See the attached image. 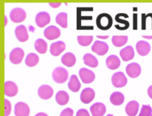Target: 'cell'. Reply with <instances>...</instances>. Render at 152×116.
<instances>
[{
  "label": "cell",
  "mask_w": 152,
  "mask_h": 116,
  "mask_svg": "<svg viewBox=\"0 0 152 116\" xmlns=\"http://www.w3.org/2000/svg\"><path fill=\"white\" fill-rule=\"evenodd\" d=\"M98 38H108V36H106V37H101V36H97Z\"/></svg>",
  "instance_id": "38"
},
{
  "label": "cell",
  "mask_w": 152,
  "mask_h": 116,
  "mask_svg": "<svg viewBox=\"0 0 152 116\" xmlns=\"http://www.w3.org/2000/svg\"><path fill=\"white\" fill-rule=\"evenodd\" d=\"M44 35L48 40H55L60 36V30L55 26H49L44 30Z\"/></svg>",
  "instance_id": "10"
},
{
  "label": "cell",
  "mask_w": 152,
  "mask_h": 116,
  "mask_svg": "<svg viewBox=\"0 0 152 116\" xmlns=\"http://www.w3.org/2000/svg\"><path fill=\"white\" fill-rule=\"evenodd\" d=\"M152 114V108L150 105H143L141 108L140 116H149Z\"/></svg>",
  "instance_id": "32"
},
{
  "label": "cell",
  "mask_w": 152,
  "mask_h": 116,
  "mask_svg": "<svg viewBox=\"0 0 152 116\" xmlns=\"http://www.w3.org/2000/svg\"><path fill=\"white\" fill-rule=\"evenodd\" d=\"M34 48H35L36 51L38 53H41V54H44L48 50V43L43 39L39 38L34 43Z\"/></svg>",
  "instance_id": "27"
},
{
  "label": "cell",
  "mask_w": 152,
  "mask_h": 116,
  "mask_svg": "<svg viewBox=\"0 0 152 116\" xmlns=\"http://www.w3.org/2000/svg\"><path fill=\"white\" fill-rule=\"evenodd\" d=\"M108 48L109 47L106 43L103 41H96L93 45L91 50L99 56H103L108 51Z\"/></svg>",
  "instance_id": "7"
},
{
  "label": "cell",
  "mask_w": 152,
  "mask_h": 116,
  "mask_svg": "<svg viewBox=\"0 0 152 116\" xmlns=\"http://www.w3.org/2000/svg\"><path fill=\"white\" fill-rule=\"evenodd\" d=\"M79 76H80L81 81L85 84H91L95 80V74L92 71L86 68H82L79 71Z\"/></svg>",
  "instance_id": "5"
},
{
  "label": "cell",
  "mask_w": 152,
  "mask_h": 116,
  "mask_svg": "<svg viewBox=\"0 0 152 116\" xmlns=\"http://www.w3.org/2000/svg\"><path fill=\"white\" fill-rule=\"evenodd\" d=\"M106 64L108 69L114 70V69H117L120 66L121 61L117 56L111 55V56H109L106 58Z\"/></svg>",
  "instance_id": "20"
},
{
  "label": "cell",
  "mask_w": 152,
  "mask_h": 116,
  "mask_svg": "<svg viewBox=\"0 0 152 116\" xmlns=\"http://www.w3.org/2000/svg\"><path fill=\"white\" fill-rule=\"evenodd\" d=\"M124 100H125L124 95H123L121 92H113V94L110 95V103L114 105H116V106L122 105V104L124 103Z\"/></svg>",
  "instance_id": "23"
},
{
  "label": "cell",
  "mask_w": 152,
  "mask_h": 116,
  "mask_svg": "<svg viewBox=\"0 0 152 116\" xmlns=\"http://www.w3.org/2000/svg\"><path fill=\"white\" fill-rule=\"evenodd\" d=\"M30 108L26 103H17L15 106V114L17 116H27L30 115Z\"/></svg>",
  "instance_id": "12"
},
{
  "label": "cell",
  "mask_w": 152,
  "mask_h": 116,
  "mask_svg": "<svg viewBox=\"0 0 152 116\" xmlns=\"http://www.w3.org/2000/svg\"><path fill=\"white\" fill-rule=\"evenodd\" d=\"M65 50V44L63 41H57L50 46V53L54 56H58Z\"/></svg>",
  "instance_id": "15"
},
{
  "label": "cell",
  "mask_w": 152,
  "mask_h": 116,
  "mask_svg": "<svg viewBox=\"0 0 152 116\" xmlns=\"http://www.w3.org/2000/svg\"><path fill=\"white\" fill-rule=\"evenodd\" d=\"M80 83L79 82L77 76L72 75L70 79V82H68V88L70 89V90L73 92H77L80 90Z\"/></svg>",
  "instance_id": "24"
},
{
  "label": "cell",
  "mask_w": 152,
  "mask_h": 116,
  "mask_svg": "<svg viewBox=\"0 0 152 116\" xmlns=\"http://www.w3.org/2000/svg\"><path fill=\"white\" fill-rule=\"evenodd\" d=\"M18 92L17 84L12 82H6L4 84V93L7 97H14Z\"/></svg>",
  "instance_id": "19"
},
{
  "label": "cell",
  "mask_w": 152,
  "mask_h": 116,
  "mask_svg": "<svg viewBox=\"0 0 152 116\" xmlns=\"http://www.w3.org/2000/svg\"><path fill=\"white\" fill-rule=\"evenodd\" d=\"M128 41L127 36H117L114 35L112 38V43H113V46L115 47H121L124 46Z\"/></svg>",
  "instance_id": "30"
},
{
  "label": "cell",
  "mask_w": 152,
  "mask_h": 116,
  "mask_svg": "<svg viewBox=\"0 0 152 116\" xmlns=\"http://www.w3.org/2000/svg\"><path fill=\"white\" fill-rule=\"evenodd\" d=\"M35 22L38 27H43L50 22V16L46 12H41L36 15Z\"/></svg>",
  "instance_id": "9"
},
{
  "label": "cell",
  "mask_w": 152,
  "mask_h": 116,
  "mask_svg": "<svg viewBox=\"0 0 152 116\" xmlns=\"http://www.w3.org/2000/svg\"><path fill=\"white\" fill-rule=\"evenodd\" d=\"M15 35H16L18 41H20V42H25L29 38L27 28L24 25H20L16 27V29H15Z\"/></svg>",
  "instance_id": "17"
},
{
  "label": "cell",
  "mask_w": 152,
  "mask_h": 116,
  "mask_svg": "<svg viewBox=\"0 0 152 116\" xmlns=\"http://www.w3.org/2000/svg\"><path fill=\"white\" fill-rule=\"evenodd\" d=\"M136 48L140 56H145L149 53L150 51H151V46L146 41H140L136 43Z\"/></svg>",
  "instance_id": "14"
},
{
  "label": "cell",
  "mask_w": 152,
  "mask_h": 116,
  "mask_svg": "<svg viewBox=\"0 0 152 116\" xmlns=\"http://www.w3.org/2000/svg\"><path fill=\"white\" fill-rule=\"evenodd\" d=\"M55 20H56L57 23L63 28H66L68 27V15L67 13H61L58 14L56 16Z\"/></svg>",
  "instance_id": "29"
},
{
  "label": "cell",
  "mask_w": 152,
  "mask_h": 116,
  "mask_svg": "<svg viewBox=\"0 0 152 116\" xmlns=\"http://www.w3.org/2000/svg\"><path fill=\"white\" fill-rule=\"evenodd\" d=\"M83 61L85 64L88 66L90 67H92V68H96L98 65L97 58L90 53H86V55H84Z\"/></svg>",
  "instance_id": "26"
},
{
  "label": "cell",
  "mask_w": 152,
  "mask_h": 116,
  "mask_svg": "<svg viewBox=\"0 0 152 116\" xmlns=\"http://www.w3.org/2000/svg\"><path fill=\"white\" fill-rule=\"evenodd\" d=\"M73 115V110L71 108H66L60 113L61 116H72Z\"/></svg>",
  "instance_id": "34"
},
{
  "label": "cell",
  "mask_w": 152,
  "mask_h": 116,
  "mask_svg": "<svg viewBox=\"0 0 152 116\" xmlns=\"http://www.w3.org/2000/svg\"><path fill=\"white\" fill-rule=\"evenodd\" d=\"M148 95L149 96V98L152 99V85L150 86L148 89Z\"/></svg>",
  "instance_id": "36"
},
{
  "label": "cell",
  "mask_w": 152,
  "mask_h": 116,
  "mask_svg": "<svg viewBox=\"0 0 152 116\" xmlns=\"http://www.w3.org/2000/svg\"><path fill=\"white\" fill-rule=\"evenodd\" d=\"M53 79L58 84L65 83L68 79V72L63 67H57L53 72Z\"/></svg>",
  "instance_id": "2"
},
{
  "label": "cell",
  "mask_w": 152,
  "mask_h": 116,
  "mask_svg": "<svg viewBox=\"0 0 152 116\" xmlns=\"http://www.w3.org/2000/svg\"><path fill=\"white\" fill-rule=\"evenodd\" d=\"M93 37L92 35L89 36H78L77 42L82 46H88L92 43Z\"/></svg>",
  "instance_id": "31"
},
{
  "label": "cell",
  "mask_w": 152,
  "mask_h": 116,
  "mask_svg": "<svg viewBox=\"0 0 152 116\" xmlns=\"http://www.w3.org/2000/svg\"><path fill=\"white\" fill-rule=\"evenodd\" d=\"M55 100L58 105H65L68 103L69 95L65 91H59L55 95Z\"/></svg>",
  "instance_id": "25"
},
{
  "label": "cell",
  "mask_w": 152,
  "mask_h": 116,
  "mask_svg": "<svg viewBox=\"0 0 152 116\" xmlns=\"http://www.w3.org/2000/svg\"><path fill=\"white\" fill-rule=\"evenodd\" d=\"M61 61L62 63H63L65 66H66L72 67L75 64V56L73 53L68 52V53H66L65 54H64L63 56H62Z\"/></svg>",
  "instance_id": "21"
},
{
  "label": "cell",
  "mask_w": 152,
  "mask_h": 116,
  "mask_svg": "<svg viewBox=\"0 0 152 116\" xmlns=\"http://www.w3.org/2000/svg\"><path fill=\"white\" fill-rule=\"evenodd\" d=\"M50 5L52 7H54V8H57V7H59L61 5V3H56V4H55V3H50Z\"/></svg>",
  "instance_id": "37"
},
{
  "label": "cell",
  "mask_w": 152,
  "mask_h": 116,
  "mask_svg": "<svg viewBox=\"0 0 152 116\" xmlns=\"http://www.w3.org/2000/svg\"><path fill=\"white\" fill-rule=\"evenodd\" d=\"M151 115H152V114H151Z\"/></svg>",
  "instance_id": "39"
},
{
  "label": "cell",
  "mask_w": 152,
  "mask_h": 116,
  "mask_svg": "<svg viewBox=\"0 0 152 116\" xmlns=\"http://www.w3.org/2000/svg\"><path fill=\"white\" fill-rule=\"evenodd\" d=\"M139 104L136 101H131L126 106V112L129 116H135L138 113Z\"/></svg>",
  "instance_id": "22"
},
{
  "label": "cell",
  "mask_w": 152,
  "mask_h": 116,
  "mask_svg": "<svg viewBox=\"0 0 152 116\" xmlns=\"http://www.w3.org/2000/svg\"><path fill=\"white\" fill-rule=\"evenodd\" d=\"M90 110L93 116H102L106 113V108L104 104L96 103L91 107Z\"/></svg>",
  "instance_id": "16"
},
{
  "label": "cell",
  "mask_w": 152,
  "mask_h": 116,
  "mask_svg": "<svg viewBox=\"0 0 152 116\" xmlns=\"http://www.w3.org/2000/svg\"><path fill=\"white\" fill-rule=\"evenodd\" d=\"M11 112V104L7 100H5V115H10Z\"/></svg>",
  "instance_id": "33"
},
{
  "label": "cell",
  "mask_w": 152,
  "mask_h": 116,
  "mask_svg": "<svg viewBox=\"0 0 152 116\" xmlns=\"http://www.w3.org/2000/svg\"><path fill=\"white\" fill-rule=\"evenodd\" d=\"M39 62V57L35 53H31L27 55L25 59V64L27 66L34 67Z\"/></svg>",
  "instance_id": "28"
},
{
  "label": "cell",
  "mask_w": 152,
  "mask_h": 116,
  "mask_svg": "<svg viewBox=\"0 0 152 116\" xmlns=\"http://www.w3.org/2000/svg\"><path fill=\"white\" fill-rule=\"evenodd\" d=\"M111 82L115 87L121 88L126 85L128 80L125 74L123 72H119L113 74L111 79Z\"/></svg>",
  "instance_id": "3"
},
{
  "label": "cell",
  "mask_w": 152,
  "mask_h": 116,
  "mask_svg": "<svg viewBox=\"0 0 152 116\" xmlns=\"http://www.w3.org/2000/svg\"><path fill=\"white\" fill-rule=\"evenodd\" d=\"M134 55H135V53H134V48L131 46H126L120 51V56L124 61H129L133 59Z\"/></svg>",
  "instance_id": "18"
},
{
  "label": "cell",
  "mask_w": 152,
  "mask_h": 116,
  "mask_svg": "<svg viewBox=\"0 0 152 116\" xmlns=\"http://www.w3.org/2000/svg\"><path fill=\"white\" fill-rule=\"evenodd\" d=\"M38 95L41 99L48 100L53 95V89L49 85H42L38 89Z\"/></svg>",
  "instance_id": "13"
},
{
  "label": "cell",
  "mask_w": 152,
  "mask_h": 116,
  "mask_svg": "<svg viewBox=\"0 0 152 116\" xmlns=\"http://www.w3.org/2000/svg\"><path fill=\"white\" fill-rule=\"evenodd\" d=\"M25 56V52L20 48H16L13 49L10 53V60L13 64H19L22 62Z\"/></svg>",
  "instance_id": "6"
},
{
  "label": "cell",
  "mask_w": 152,
  "mask_h": 116,
  "mask_svg": "<svg viewBox=\"0 0 152 116\" xmlns=\"http://www.w3.org/2000/svg\"><path fill=\"white\" fill-rule=\"evenodd\" d=\"M77 116H89V112L86 110V109H80L77 112Z\"/></svg>",
  "instance_id": "35"
},
{
  "label": "cell",
  "mask_w": 152,
  "mask_h": 116,
  "mask_svg": "<svg viewBox=\"0 0 152 116\" xmlns=\"http://www.w3.org/2000/svg\"><path fill=\"white\" fill-rule=\"evenodd\" d=\"M96 24L98 28L103 30H106L111 27L113 20L110 15L107 13H103L98 16L96 19Z\"/></svg>",
  "instance_id": "1"
},
{
  "label": "cell",
  "mask_w": 152,
  "mask_h": 116,
  "mask_svg": "<svg viewBox=\"0 0 152 116\" xmlns=\"http://www.w3.org/2000/svg\"><path fill=\"white\" fill-rule=\"evenodd\" d=\"M95 98V92L91 88H86L82 91L80 95V100L84 104H88Z\"/></svg>",
  "instance_id": "11"
},
{
  "label": "cell",
  "mask_w": 152,
  "mask_h": 116,
  "mask_svg": "<svg viewBox=\"0 0 152 116\" xmlns=\"http://www.w3.org/2000/svg\"><path fill=\"white\" fill-rule=\"evenodd\" d=\"M27 15L25 11L21 8H15L10 13V18L13 22L20 23L25 20Z\"/></svg>",
  "instance_id": "4"
},
{
  "label": "cell",
  "mask_w": 152,
  "mask_h": 116,
  "mask_svg": "<svg viewBox=\"0 0 152 116\" xmlns=\"http://www.w3.org/2000/svg\"><path fill=\"white\" fill-rule=\"evenodd\" d=\"M126 72L131 78H137L141 74V68L137 63H131L126 68Z\"/></svg>",
  "instance_id": "8"
}]
</instances>
